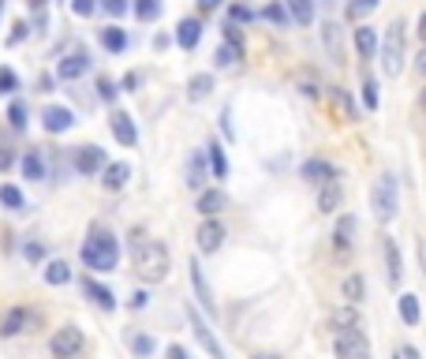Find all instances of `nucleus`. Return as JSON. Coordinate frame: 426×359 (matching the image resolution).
I'll use <instances>...</instances> for the list:
<instances>
[{
  "label": "nucleus",
  "instance_id": "f257e3e1",
  "mask_svg": "<svg viewBox=\"0 0 426 359\" xmlns=\"http://www.w3.org/2000/svg\"><path fill=\"white\" fill-rule=\"evenodd\" d=\"M83 262L98 273H113L116 262H120V239L105 229H94L83 244Z\"/></svg>",
  "mask_w": 426,
  "mask_h": 359
},
{
  "label": "nucleus",
  "instance_id": "f03ea898",
  "mask_svg": "<svg viewBox=\"0 0 426 359\" xmlns=\"http://www.w3.org/2000/svg\"><path fill=\"white\" fill-rule=\"evenodd\" d=\"M135 273L146 285H157L168 277V251L161 239H139L135 244Z\"/></svg>",
  "mask_w": 426,
  "mask_h": 359
},
{
  "label": "nucleus",
  "instance_id": "7ed1b4c3",
  "mask_svg": "<svg viewBox=\"0 0 426 359\" xmlns=\"http://www.w3.org/2000/svg\"><path fill=\"white\" fill-rule=\"evenodd\" d=\"M370 210H374V217L381 224H389L396 217V180H393V172H385V176H378V183L370 188Z\"/></svg>",
  "mask_w": 426,
  "mask_h": 359
},
{
  "label": "nucleus",
  "instance_id": "20e7f679",
  "mask_svg": "<svg viewBox=\"0 0 426 359\" xmlns=\"http://www.w3.org/2000/svg\"><path fill=\"white\" fill-rule=\"evenodd\" d=\"M381 68H385V75H401V68H404V26L401 23H393L389 30H385Z\"/></svg>",
  "mask_w": 426,
  "mask_h": 359
},
{
  "label": "nucleus",
  "instance_id": "39448f33",
  "mask_svg": "<svg viewBox=\"0 0 426 359\" xmlns=\"http://www.w3.org/2000/svg\"><path fill=\"white\" fill-rule=\"evenodd\" d=\"M333 355L337 359H370V344L363 337V329H340L337 341H333Z\"/></svg>",
  "mask_w": 426,
  "mask_h": 359
},
{
  "label": "nucleus",
  "instance_id": "423d86ee",
  "mask_svg": "<svg viewBox=\"0 0 426 359\" xmlns=\"http://www.w3.org/2000/svg\"><path fill=\"white\" fill-rule=\"evenodd\" d=\"M83 344H86L83 329H75V326H60V329H57V337L49 341V352H52V359H75L79 352H83Z\"/></svg>",
  "mask_w": 426,
  "mask_h": 359
},
{
  "label": "nucleus",
  "instance_id": "0eeeda50",
  "mask_svg": "<svg viewBox=\"0 0 426 359\" xmlns=\"http://www.w3.org/2000/svg\"><path fill=\"white\" fill-rule=\"evenodd\" d=\"M188 322H191V329H195V337H198V344L209 352V359H224V348H221V341L213 337V329L206 326V318L198 314L195 307H188Z\"/></svg>",
  "mask_w": 426,
  "mask_h": 359
},
{
  "label": "nucleus",
  "instance_id": "6e6552de",
  "mask_svg": "<svg viewBox=\"0 0 426 359\" xmlns=\"http://www.w3.org/2000/svg\"><path fill=\"white\" fill-rule=\"evenodd\" d=\"M195 239H198V251L213 255V251L224 244V224H221V221H213V217H202V224H198Z\"/></svg>",
  "mask_w": 426,
  "mask_h": 359
},
{
  "label": "nucleus",
  "instance_id": "1a4fd4ad",
  "mask_svg": "<svg viewBox=\"0 0 426 359\" xmlns=\"http://www.w3.org/2000/svg\"><path fill=\"white\" fill-rule=\"evenodd\" d=\"M42 124H45L49 135H60V131H68L75 124V116H71V109H64V105H49L42 113Z\"/></svg>",
  "mask_w": 426,
  "mask_h": 359
},
{
  "label": "nucleus",
  "instance_id": "9d476101",
  "mask_svg": "<svg viewBox=\"0 0 426 359\" xmlns=\"http://www.w3.org/2000/svg\"><path fill=\"white\" fill-rule=\"evenodd\" d=\"M75 169L83 172V176H90V172H101V169H105V150H101V146H79Z\"/></svg>",
  "mask_w": 426,
  "mask_h": 359
},
{
  "label": "nucleus",
  "instance_id": "9b49d317",
  "mask_svg": "<svg viewBox=\"0 0 426 359\" xmlns=\"http://www.w3.org/2000/svg\"><path fill=\"white\" fill-rule=\"evenodd\" d=\"M86 72H90V57H86V52H71V57H64L57 64V79H64V83H71V79L86 75Z\"/></svg>",
  "mask_w": 426,
  "mask_h": 359
},
{
  "label": "nucleus",
  "instance_id": "f8f14e48",
  "mask_svg": "<svg viewBox=\"0 0 426 359\" xmlns=\"http://www.w3.org/2000/svg\"><path fill=\"white\" fill-rule=\"evenodd\" d=\"M224 206H229V198H224L221 188H202L198 191V214L202 217H217Z\"/></svg>",
  "mask_w": 426,
  "mask_h": 359
},
{
  "label": "nucleus",
  "instance_id": "ddd939ff",
  "mask_svg": "<svg viewBox=\"0 0 426 359\" xmlns=\"http://www.w3.org/2000/svg\"><path fill=\"white\" fill-rule=\"evenodd\" d=\"M188 270H191V285H195V296H198V303L206 307V314H217V303H213V292H209L206 277H202V266H198V262H191Z\"/></svg>",
  "mask_w": 426,
  "mask_h": 359
},
{
  "label": "nucleus",
  "instance_id": "4468645a",
  "mask_svg": "<svg viewBox=\"0 0 426 359\" xmlns=\"http://www.w3.org/2000/svg\"><path fill=\"white\" fill-rule=\"evenodd\" d=\"M340 176L337 180H326L322 183V191H318V210H322V214H337L340 210Z\"/></svg>",
  "mask_w": 426,
  "mask_h": 359
},
{
  "label": "nucleus",
  "instance_id": "2eb2a0df",
  "mask_svg": "<svg viewBox=\"0 0 426 359\" xmlns=\"http://www.w3.org/2000/svg\"><path fill=\"white\" fill-rule=\"evenodd\" d=\"M303 180L311 183H326V180H337V169H333L329 161H322V157H311V161H303Z\"/></svg>",
  "mask_w": 426,
  "mask_h": 359
},
{
  "label": "nucleus",
  "instance_id": "dca6fc26",
  "mask_svg": "<svg viewBox=\"0 0 426 359\" xmlns=\"http://www.w3.org/2000/svg\"><path fill=\"white\" fill-rule=\"evenodd\" d=\"M113 135H116V142H124V146H135L139 142V131H135V124H131V116L127 113H113Z\"/></svg>",
  "mask_w": 426,
  "mask_h": 359
},
{
  "label": "nucleus",
  "instance_id": "f3484780",
  "mask_svg": "<svg viewBox=\"0 0 426 359\" xmlns=\"http://www.w3.org/2000/svg\"><path fill=\"white\" fill-rule=\"evenodd\" d=\"M198 38H202V23H198V19H180V26H176V45H180V49H195Z\"/></svg>",
  "mask_w": 426,
  "mask_h": 359
},
{
  "label": "nucleus",
  "instance_id": "a211bd4d",
  "mask_svg": "<svg viewBox=\"0 0 426 359\" xmlns=\"http://www.w3.org/2000/svg\"><path fill=\"white\" fill-rule=\"evenodd\" d=\"M188 188L191 191H202L206 188V154L195 150L191 161H188Z\"/></svg>",
  "mask_w": 426,
  "mask_h": 359
},
{
  "label": "nucleus",
  "instance_id": "6ab92c4d",
  "mask_svg": "<svg viewBox=\"0 0 426 359\" xmlns=\"http://www.w3.org/2000/svg\"><path fill=\"white\" fill-rule=\"evenodd\" d=\"M340 296L352 303V307H359L363 303V296H367V285H363V273H348L340 281Z\"/></svg>",
  "mask_w": 426,
  "mask_h": 359
},
{
  "label": "nucleus",
  "instance_id": "aec40b11",
  "mask_svg": "<svg viewBox=\"0 0 426 359\" xmlns=\"http://www.w3.org/2000/svg\"><path fill=\"white\" fill-rule=\"evenodd\" d=\"M83 292L98 303L101 311H116V296H113V292L105 288V285H98V281H83Z\"/></svg>",
  "mask_w": 426,
  "mask_h": 359
},
{
  "label": "nucleus",
  "instance_id": "412c9836",
  "mask_svg": "<svg viewBox=\"0 0 426 359\" xmlns=\"http://www.w3.org/2000/svg\"><path fill=\"white\" fill-rule=\"evenodd\" d=\"M385 266H389V281L396 285L404 277V262H401V247H396V239L385 236Z\"/></svg>",
  "mask_w": 426,
  "mask_h": 359
},
{
  "label": "nucleus",
  "instance_id": "4be33fe9",
  "mask_svg": "<svg viewBox=\"0 0 426 359\" xmlns=\"http://www.w3.org/2000/svg\"><path fill=\"white\" fill-rule=\"evenodd\" d=\"M101 183H105V188H109V191H120V188H124V183H127V176H131V165H124V161H116V165H105V172H101Z\"/></svg>",
  "mask_w": 426,
  "mask_h": 359
},
{
  "label": "nucleus",
  "instance_id": "5701e85b",
  "mask_svg": "<svg viewBox=\"0 0 426 359\" xmlns=\"http://www.w3.org/2000/svg\"><path fill=\"white\" fill-rule=\"evenodd\" d=\"M355 49H359L363 60H370L378 52V34L370 30V26H355Z\"/></svg>",
  "mask_w": 426,
  "mask_h": 359
},
{
  "label": "nucleus",
  "instance_id": "b1692460",
  "mask_svg": "<svg viewBox=\"0 0 426 359\" xmlns=\"http://www.w3.org/2000/svg\"><path fill=\"white\" fill-rule=\"evenodd\" d=\"M333 244H337V251H352V244H355V217H340L337 221Z\"/></svg>",
  "mask_w": 426,
  "mask_h": 359
},
{
  "label": "nucleus",
  "instance_id": "393cba45",
  "mask_svg": "<svg viewBox=\"0 0 426 359\" xmlns=\"http://www.w3.org/2000/svg\"><path fill=\"white\" fill-rule=\"evenodd\" d=\"M23 329H26V311L23 307H11L4 314V322H0V337H16V334H23Z\"/></svg>",
  "mask_w": 426,
  "mask_h": 359
},
{
  "label": "nucleus",
  "instance_id": "a878e982",
  "mask_svg": "<svg viewBox=\"0 0 426 359\" xmlns=\"http://www.w3.org/2000/svg\"><path fill=\"white\" fill-rule=\"evenodd\" d=\"M288 16L299 26H311L314 23V0H288Z\"/></svg>",
  "mask_w": 426,
  "mask_h": 359
},
{
  "label": "nucleus",
  "instance_id": "bb28decb",
  "mask_svg": "<svg viewBox=\"0 0 426 359\" xmlns=\"http://www.w3.org/2000/svg\"><path fill=\"white\" fill-rule=\"evenodd\" d=\"M209 94H213V75L202 72V75H195L191 83H188V98H191V101H202V98H209Z\"/></svg>",
  "mask_w": 426,
  "mask_h": 359
},
{
  "label": "nucleus",
  "instance_id": "cd10ccee",
  "mask_svg": "<svg viewBox=\"0 0 426 359\" xmlns=\"http://www.w3.org/2000/svg\"><path fill=\"white\" fill-rule=\"evenodd\" d=\"M101 45L109 52H124L127 49V34L120 30V26H105V30H101Z\"/></svg>",
  "mask_w": 426,
  "mask_h": 359
},
{
  "label": "nucleus",
  "instance_id": "c85d7f7f",
  "mask_svg": "<svg viewBox=\"0 0 426 359\" xmlns=\"http://www.w3.org/2000/svg\"><path fill=\"white\" fill-rule=\"evenodd\" d=\"M206 157H209V165H213V176H217V180L229 176V161H224V154H221V146H217V142H209V146H206Z\"/></svg>",
  "mask_w": 426,
  "mask_h": 359
},
{
  "label": "nucleus",
  "instance_id": "c756f323",
  "mask_svg": "<svg viewBox=\"0 0 426 359\" xmlns=\"http://www.w3.org/2000/svg\"><path fill=\"white\" fill-rule=\"evenodd\" d=\"M23 176H26V180H42V176H45V165H42V157H38V150H26V157H23Z\"/></svg>",
  "mask_w": 426,
  "mask_h": 359
},
{
  "label": "nucleus",
  "instance_id": "7c9ffc66",
  "mask_svg": "<svg viewBox=\"0 0 426 359\" xmlns=\"http://www.w3.org/2000/svg\"><path fill=\"white\" fill-rule=\"evenodd\" d=\"M26 120H30V113H26V101H11V105H8V124H11V131H26Z\"/></svg>",
  "mask_w": 426,
  "mask_h": 359
},
{
  "label": "nucleus",
  "instance_id": "2f4dec72",
  "mask_svg": "<svg viewBox=\"0 0 426 359\" xmlns=\"http://www.w3.org/2000/svg\"><path fill=\"white\" fill-rule=\"evenodd\" d=\"M337 34H340V26H337V23H326V30H322V38H326V49H329V57L340 64V57H344V52H340V38H337Z\"/></svg>",
  "mask_w": 426,
  "mask_h": 359
},
{
  "label": "nucleus",
  "instance_id": "473e14b6",
  "mask_svg": "<svg viewBox=\"0 0 426 359\" xmlns=\"http://www.w3.org/2000/svg\"><path fill=\"white\" fill-rule=\"evenodd\" d=\"M45 281H49V285H68V281H71L68 262H49V266H45Z\"/></svg>",
  "mask_w": 426,
  "mask_h": 359
},
{
  "label": "nucleus",
  "instance_id": "72a5a7b5",
  "mask_svg": "<svg viewBox=\"0 0 426 359\" xmlns=\"http://www.w3.org/2000/svg\"><path fill=\"white\" fill-rule=\"evenodd\" d=\"M401 318L408 326H419V296H411V292L401 296Z\"/></svg>",
  "mask_w": 426,
  "mask_h": 359
},
{
  "label": "nucleus",
  "instance_id": "f704fd0d",
  "mask_svg": "<svg viewBox=\"0 0 426 359\" xmlns=\"http://www.w3.org/2000/svg\"><path fill=\"white\" fill-rule=\"evenodd\" d=\"M239 57H243V49L224 42V45L217 49V57H213V60H217V68H232V64H239Z\"/></svg>",
  "mask_w": 426,
  "mask_h": 359
},
{
  "label": "nucleus",
  "instance_id": "c9c22d12",
  "mask_svg": "<svg viewBox=\"0 0 426 359\" xmlns=\"http://www.w3.org/2000/svg\"><path fill=\"white\" fill-rule=\"evenodd\" d=\"M135 16L142 23H154L157 16H161V0H135Z\"/></svg>",
  "mask_w": 426,
  "mask_h": 359
},
{
  "label": "nucleus",
  "instance_id": "e433bc0d",
  "mask_svg": "<svg viewBox=\"0 0 426 359\" xmlns=\"http://www.w3.org/2000/svg\"><path fill=\"white\" fill-rule=\"evenodd\" d=\"M333 326H337V329H355L359 326V314L352 311V303H348V307H340V311H333Z\"/></svg>",
  "mask_w": 426,
  "mask_h": 359
},
{
  "label": "nucleus",
  "instance_id": "4c0bfd02",
  "mask_svg": "<svg viewBox=\"0 0 426 359\" xmlns=\"http://www.w3.org/2000/svg\"><path fill=\"white\" fill-rule=\"evenodd\" d=\"M363 105H367L370 113H374L378 105H381V98H378V83H374V79H370V75L363 79Z\"/></svg>",
  "mask_w": 426,
  "mask_h": 359
},
{
  "label": "nucleus",
  "instance_id": "58836bf2",
  "mask_svg": "<svg viewBox=\"0 0 426 359\" xmlns=\"http://www.w3.org/2000/svg\"><path fill=\"white\" fill-rule=\"evenodd\" d=\"M0 203H4L8 210H23V195H19V188L4 183V188H0Z\"/></svg>",
  "mask_w": 426,
  "mask_h": 359
},
{
  "label": "nucleus",
  "instance_id": "ea45409f",
  "mask_svg": "<svg viewBox=\"0 0 426 359\" xmlns=\"http://www.w3.org/2000/svg\"><path fill=\"white\" fill-rule=\"evenodd\" d=\"M154 348H157L154 337H146V334H135V337H131V352H135V355H154Z\"/></svg>",
  "mask_w": 426,
  "mask_h": 359
},
{
  "label": "nucleus",
  "instance_id": "a19ab883",
  "mask_svg": "<svg viewBox=\"0 0 426 359\" xmlns=\"http://www.w3.org/2000/svg\"><path fill=\"white\" fill-rule=\"evenodd\" d=\"M262 16L265 19H270V23H277V26H284L292 16H288V8L284 4H265V11H262Z\"/></svg>",
  "mask_w": 426,
  "mask_h": 359
},
{
  "label": "nucleus",
  "instance_id": "79ce46f5",
  "mask_svg": "<svg viewBox=\"0 0 426 359\" xmlns=\"http://www.w3.org/2000/svg\"><path fill=\"white\" fill-rule=\"evenodd\" d=\"M333 105H337V113H344V120H355V109H352V101L344 90H333Z\"/></svg>",
  "mask_w": 426,
  "mask_h": 359
},
{
  "label": "nucleus",
  "instance_id": "37998d69",
  "mask_svg": "<svg viewBox=\"0 0 426 359\" xmlns=\"http://www.w3.org/2000/svg\"><path fill=\"white\" fill-rule=\"evenodd\" d=\"M19 86V79H16V72L11 68H0V94H11V90Z\"/></svg>",
  "mask_w": 426,
  "mask_h": 359
},
{
  "label": "nucleus",
  "instance_id": "c03bdc74",
  "mask_svg": "<svg viewBox=\"0 0 426 359\" xmlns=\"http://www.w3.org/2000/svg\"><path fill=\"white\" fill-rule=\"evenodd\" d=\"M101 8L109 11L113 19H120V16H127V8H131V4H127V0H101Z\"/></svg>",
  "mask_w": 426,
  "mask_h": 359
},
{
  "label": "nucleus",
  "instance_id": "a18cd8bd",
  "mask_svg": "<svg viewBox=\"0 0 426 359\" xmlns=\"http://www.w3.org/2000/svg\"><path fill=\"white\" fill-rule=\"evenodd\" d=\"M229 19H232V23H251V19H255V11H251L247 4H232V8H229Z\"/></svg>",
  "mask_w": 426,
  "mask_h": 359
},
{
  "label": "nucleus",
  "instance_id": "49530a36",
  "mask_svg": "<svg viewBox=\"0 0 426 359\" xmlns=\"http://www.w3.org/2000/svg\"><path fill=\"white\" fill-rule=\"evenodd\" d=\"M71 11H75V16H94V11H98V0H71Z\"/></svg>",
  "mask_w": 426,
  "mask_h": 359
},
{
  "label": "nucleus",
  "instance_id": "de8ad7c7",
  "mask_svg": "<svg viewBox=\"0 0 426 359\" xmlns=\"http://www.w3.org/2000/svg\"><path fill=\"white\" fill-rule=\"evenodd\" d=\"M224 42H229V45H239V49H243V30H239V26L229 19V26H224Z\"/></svg>",
  "mask_w": 426,
  "mask_h": 359
},
{
  "label": "nucleus",
  "instance_id": "09e8293b",
  "mask_svg": "<svg viewBox=\"0 0 426 359\" xmlns=\"http://www.w3.org/2000/svg\"><path fill=\"white\" fill-rule=\"evenodd\" d=\"M381 4V0H355V4L348 8V16L355 19V16H363V11H370V8H378Z\"/></svg>",
  "mask_w": 426,
  "mask_h": 359
},
{
  "label": "nucleus",
  "instance_id": "8fccbe9b",
  "mask_svg": "<svg viewBox=\"0 0 426 359\" xmlns=\"http://www.w3.org/2000/svg\"><path fill=\"white\" fill-rule=\"evenodd\" d=\"M299 86H303V94H307V98H318V94H322V90H318V83H314V75H311V79L299 75Z\"/></svg>",
  "mask_w": 426,
  "mask_h": 359
},
{
  "label": "nucleus",
  "instance_id": "3c124183",
  "mask_svg": "<svg viewBox=\"0 0 426 359\" xmlns=\"http://www.w3.org/2000/svg\"><path fill=\"white\" fill-rule=\"evenodd\" d=\"M23 38H26V23L19 19L16 26H11V34H8V45H19V42H23Z\"/></svg>",
  "mask_w": 426,
  "mask_h": 359
},
{
  "label": "nucleus",
  "instance_id": "603ef678",
  "mask_svg": "<svg viewBox=\"0 0 426 359\" xmlns=\"http://www.w3.org/2000/svg\"><path fill=\"white\" fill-rule=\"evenodd\" d=\"M146 303H150V296H146V292H135V296L127 300V307H131V311H142Z\"/></svg>",
  "mask_w": 426,
  "mask_h": 359
},
{
  "label": "nucleus",
  "instance_id": "864d4df0",
  "mask_svg": "<svg viewBox=\"0 0 426 359\" xmlns=\"http://www.w3.org/2000/svg\"><path fill=\"white\" fill-rule=\"evenodd\" d=\"M393 359H419V352L411 348V344H401V348L393 352Z\"/></svg>",
  "mask_w": 426,
  "mask_h": 359
},
{
  "label": "nucleus",
  "instance_id": "5fc2aeb1",
  "mask_svg": "<svg viewBox=\"0 0 426 359\" xmlns=\"http://www.w3.org/2000/svg\"><path fill=\"white\" fill-rule=\"evenodd\" d=\"M98 90H101V98H105V101H113V98H116V90H113V83H109V79H101V83H98Z\"/></svg>",
  "mask_w": 426,
  "mask_h": 359
},
{
  "label": "nucleus",
  "instance_id": "6e6d98bb",
  "mask_svg": "<svg viewBox=\"0 0 426 359\" xmlns=\"http://www.w3.org/2000/svg\"><path fill=\"white\" fill-rule=\"evenodd\" d=\"M42 255H45V251H42V244H26V258H30V262H38Z\"/></svg>",
  "mask_w": 426,
  "mask_h": 359
},
{
  "label": "nucleus",
  "instance_id": "4d7b16f0",
  "mask_svg": "<svg viewBox=\"0 0 426 359\" xmlns=\"http://www.w3.org/2000/svg\"><path fill=\"white\" fill-rule=\"evenodd\" d=\"M11 165V150H8V146H0V169H8Z\"/></svg>",
  "mask_w": 426,
  "mask_h": 359
},
{
  "label": "nucleus",
  "instance_id": "13d9d810",
  "mask_svg": "<svg viewBox=\"0 0 426 359\" xmlns=\"http://www.w3.org/2000/svg\"><path fill=\"white\" fill-rule=\"evenodd\" d=\"M213 8H221V0H198V11H213Z\"/></svg>",
  "mask_w": 426,
  "mask_h": 359
},
{
  "label": "nucleus",
  "instance_id": "bf43d9fd",
  "mask_svg": "<svg viewBox=\"0 0 426 359\" xmlns=\"http://www.w3.org/2000/svg\"><path fill=\"white\" fill-rule=\"evenodd\" d=\"M168 359H188V352H183L180 344H172V348H168Z\"/></svg>",
  "mask_w": 426,
  "mask_h": 359
},
{
  "label": "nucleus",
  "instance_id": "052dcab7",
  "mask_svg": "<svg viewBox=\"0 0 426 359\" xmlns=\"http://www.w3.org/2000/svg\"><path fill=\"white\" fill-rule=\"evenodd\" d=\"M419 38H422V42H426V11H422V16H419Z\"/></svg>",
  "mask_w": 426,
  "mask_h": 359
},
{
  "label": "nucleus",
  "instance_id": "680f3d73",
  "mask_svg": "<svg viewBox=\"0 0 426 359\" xmlns=\"http://www.w3.org/2000/svg\"><path fill=\"white\" fill-rule=\"evenodd\" d=\"M419 262H422V273H426V244H419Z\"/></svg>",
  "mask_w": 426,
  "mask_h": 359
},
{
  "label": "nucleus",
  "instance_id": "e2e57ef3",
  "mask_svg": "<svg viewBox=\"0 0 426 359\" xmlns=\"http://www.w3.org/2000/svg\"><path fill=\"white\" fill-rule=\"evenodd\" d=\"M419 72H422V75H426V49H422V52H419Z\"/></svg>",
  "mask_w": 426,
  "mask_h": 359
},
{
  "label": "nucleus",
  "instance_id": "0e129e2a",
  "mask_svg": "<svg viewBox=\"0 0 426 359\" xmlns=\"http://www.w3.org/2000/svg\"><path fill=\"white\" fill-rule=\"evenodd\" d=\"M255 359H281V355H277V352H258Z\"/></svg>",
  "mask_w": 426,
  "mask_h": 359
},
{
  "label": "nucleus",
  "instance_id": "69168bd1",
  "mask_svg": "<svg viewBox=\"0 0 426 359\" xmlns=\"http://www.w3.org/2000/svg\"><path fill=\"white\" fill-rule=\"evenodd\" d=\"M49 4V0H30V8H45Z\"/></svg>",
  "mask_w": 426,
  "mask_h": 359
},
{
  "label": "nucleus",
  "instance_id": "338daca9",
  "mask_svg": "<svg viewBox=\"0 0 426 359\" xmlns=\"http://www.w3.org/2000/svg\"><path fill=\"white\" fill-rule=\"evenodd\" d=\"M0 16H4V0H0Z\"/></svg>",
  "mask_w": 426,
  "mask_h": 359
},
{
  "label": "nucleus",
  "instance_id": "774afa93",
  "mask_svg": "<svg viewBox=\"0 0 426 359\" xmlns=\"http://www.w3.org/2000/svg\"><path fill=\"white\" fill-rule=\"evenodd\" d=\"M422 105H426V90H422Z\"/></svg>",
  "mask_w": 426,
  "mask_h": 359
}]
</instances>
